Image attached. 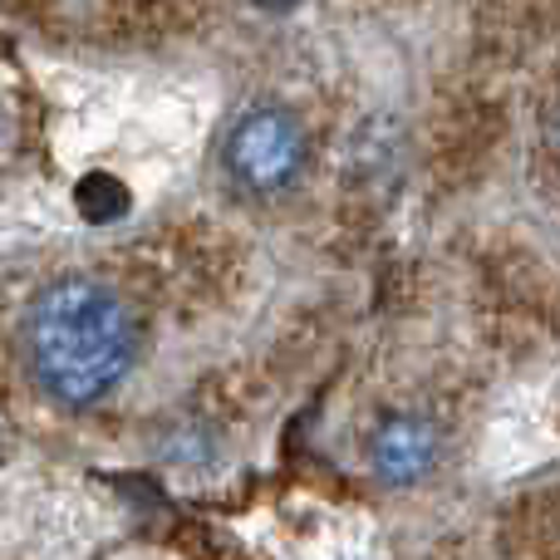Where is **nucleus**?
Segmentation results:
<instances>
[{
  "mask_svg": "<svg viewBox=\"0 0 560 560\" xmlns=\"http://www.w3.org/2000/svg\"><path fill=\"white\" fill-rule=\"evenodd\" d=\"M143 345L138 315L118 290L89 276H65L39 290L20 329L35 388L59 408H94L128 378Z\"/></svg>",
  "mask_w": 560,
  "mask_h": 560,
  "instance_id": "1",
  "label": "nucleus"
},
{
  "mask_svg": "<svg viewBox=\"0 0 560 560\" xmlns=\"http://www.w3.org/2000/svg\"><path fill=\"white\" fill-rule=\"evenodd\" d=\"M305 128H300L295 114L276 104H261L252 114H242L226 133V177H232L242 192L252 197H276L305 173Z\"/></svg>",
  "mask_w": 560,
  "mask_h": 560,
  "instance_id": "2",
  "label": "nucleus"
},
{
  "mask_svg": "<svg viewBox=\"0 0 560 560\" xmlns=\"http://www.w3.org/2000/svg\"><path fill=\"white\" fill-rule=\"evenodd\" d=\"M438 457H443V433H438L428 418H413V413L388 418L374 433V443H369V463H374V472L384 477L388 487L423 482L438 467Z\"/></svg>",
  "mask_w": 560,
  "mask_h": 560,
  "instance_id": "3",
  "label": "nucleus"
},
{
  "mask_svg": "<svg viewBox=\"0 0 560 560\" xmlns=\"http://www.w3.org/2000/svg\"><path fill=\"white\" fill-rule=\"evenodd\" d=\"M79 207H84V217H94V222H108V217L128 212V192L114 177L94 173L89 183H79Z\"/></svg>",
  "mask_w": 560,
  "mask_h": 560,
  "instance_id": "4",
  "label": "nucleus"
},
{
  "mask_svg": "<svg viewBox=\"0 0 560 560\" xmlns=\"http://www.w3.org/2000/svg\"><path fill=\"white\" fill-rule=\"evenodd\" d=\"M551 143H556V153H560V114H556V124H551Z\"/></svg>",
  "mask_w": 560,
  "mask_h": 560,
  "instance_id": "5",
  "label": "nucleus"
}]
</instances>
